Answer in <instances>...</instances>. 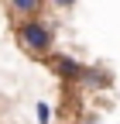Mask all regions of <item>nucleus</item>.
I'll list each match as a JSON object with an SVG mask.
<instances>
[{"label":"nucleus","mask_w":120,"mask_h":124,"mask_svg":"<svg viewBox=\"0 0 120 124\" xmlns=\"http://www.w3.org/2000/svg\"><path fill=\"white\" fill-rule=\"evenodd\" d=\"M38 121H41V124H48V121H52V110H48V103H38Z\"/></svg>","instance_id":"20e7f679"},{"label":"nucleus","mask_w":120,"mask_h":124,"mask_svg":"<svg viewBox=\"0 0 120 124\" xmlns=\"http://www.w3.org/2000/svg\"><path fill=\"white\" fill-rule=\"evenodd\" d=\"M17 41H21V48L34 52V55H45V52L52 48L55 35H52V28L41 24V21H24V24L17 28Z\"/></svg>","instance_id":"f257e3e1"},{"label":"nucleus","mask_w":120,"mask_h":124,"mask_svg":"<svg viewBox=\"0 0 120 124\" xmlns=\"http://www.w3.org/2000/svg\"><path fill=\"white\" fill-rule=\"evenodd\" d=\"M52 7H62L65 10V7H76V0H52Z\"/></svg>","instance_id":"39448f33"},{"label":"nucleus","mask_w":120,"mask_h":124,"mask_svg":"<svg viewBox=\"0 0 120 124\" xmlns=\"http://www.w3.org/2000/svg\"><path fill=\"white\" fill-rule=\"evenodd\" d=\"M48 66H52L58 76H62V79H82V76L89 72V69L82 66V62L69 59V55H52V62H48Z\"/></svg>","instance_id":"f03ea898"},{"label":"nucleus","mask_w":120,"mask_h":124,"mask_svg":"<svg viewBox=\"0 0 120 124\" xmlns=\"http://www.w3.org/2000/svg\"><path fill=\"white\" fill-rule=\"evenodd\" d=\"M7 4H10V10H14V14H24V17H31V14L41 7V0H7Z\"/></svg>","instance_id":"7ed1b4c3"}]
</instances>
